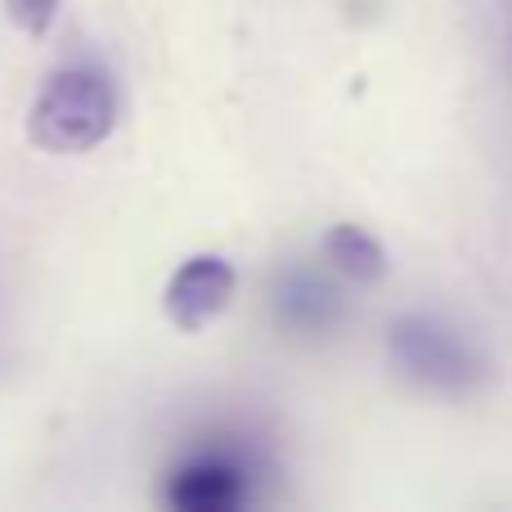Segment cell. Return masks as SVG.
I'll use <instances>...</instances> for the list:
<instances>
[{
	"label": "cell",
	"mask_w": 512,
	"mask_h": 512,
	"mask_svg": "<svg viewBox=\"0 0 512 512\" xmlns=\"http://www.w3.org/2000/svg\"><path fill=\"white\" fill-rule=\"evenodd\" d=\"M117 126V86L108 72L77 63L59 68L41 86L32 113H27V140L54 158L90 153L113 135Z\"/></svg>",
	"instance_id": "1"
},
{
	"label": "cell",
	"mask_w": 512,
	"mask_h": 512,
	"mask_svg": "<svg viewBox=\"0 0 512 512\" xmlns=\"http://www.w3.org/2000/svg\"><path fill=\"white\" fill-rule=\"evenodd\" d=\"M387 360L405 387L423 396L463 400L486 387L490 360L459 333L432 315H400L387 328Z\"/></svg>",
	"instance_id": "2"
},
{
	"label": "cell",
	"mask_w": 512,
	"mask_h": 512,
	"mask_svg": "<svg viewBox=\"0 0 512 512\" xmlns=\"http://www.w3.org/2000/svg\"><path fill=\"white\" fill-rule=\"evenodd\" d=\"M234 292H239V274L225 256L203 252L176 265V274L162 288V310H167L176 333H203L212 319L230 310Z\"/></svg>",
	"instance_id": "3"
},
{
	"label": "cell",
	"mask_w": 512,
	"mask_h": 512,
	"mask_svg": "<svg viewBox=\"0 0 512 512\" xmlns=\"http://www.w3.org/2000/svg\"><path fill=\"white\" fill-rule=\"evenodd\" d=\"M252 468L230 450H203L167 477V499L180 512H234L248 504Z\"/></svg>",
	"instance_id": "4"
},
{
	"label": "cell",
	"mask_w": 512,
	"mask_h": 512,
	"mask_svg": "<svg viewBox=\"0 0 512 512\" xmlns=\"http://www.w3.org/2000/svg\"><path fill=\"white\" fill-rule=\"evenodd\" d=\"M270 306L279 328L292 337H328L346 324V301L337 283L324 279L319 270H306V265L279 270L270 288Z\"/></svg>",
	"instance_id": "5"
},
{
	"label": "cell",
	"mask_w": 512,
	"mask_h": 512,
	"mask_svg": "<svg viewBox=\"0 0 512 512\" xmlns=\"http://www.w3.org/2000/svg\"><path fill=\"white\" fill-rule=\"evenodd\" d=\"M319 252H324L328 270H337L351 283H382L387 279V248H382L364 225H351V221L333 225V230L324 234V243H319Z\"/></svg>",
	"instance_id": "6"
},
{
	"label": "cell",
	"mask_w": 512,
	"mask_h": 512,
	"mask_svg": "<svg viewBox=\"0 0 512 512\" xmlns=\"http://www.w3.org/2000/svg\"><path fill=\"white\" fill-rule=\"evenodd\" d=\"M5 14L18 32L45 36L54 23V14H59V0H5Z\"/></svg>",
	"instance_id": "7"
}]
</instances>
